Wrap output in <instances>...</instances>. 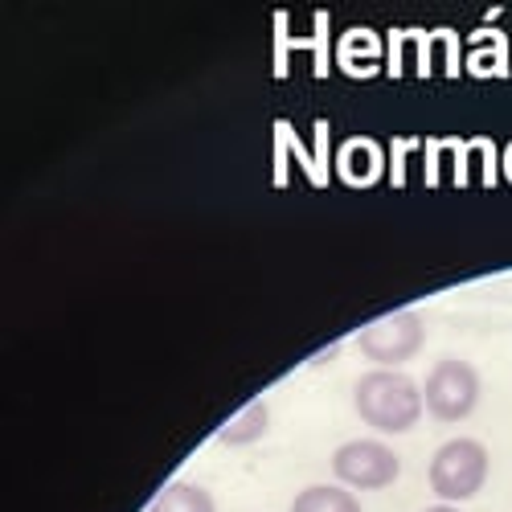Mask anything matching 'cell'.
I'll return each instance as SVG.
<instances>
[{
  "mask_svg": "<svg viewBox=\"0 0 512 512\" xmlns=\"http://www.w3.org/2000/svg\"><path fill=\"white\" fill-rule=\"evenodd\" d=\"M291 512H361V500L345 484H312L295 496Z\"/></svg>",
  "mask_w": 512,
  "mask_h": 512,
  "instance_id": "52a82bcc",
  "label": "cell"
},
{
  "mask_svg": "<svg viewBox=\"0 0 512 512\" xmlns=\"http://www.w3.org/2000/svg\"><path fill=\"white\" fill-rule=\"evenodd\" d=\"M480 373L476 365H467V361H439L431 369V377H426V386H422V398H426V410H431L439 422H459L476 410L480 402Z\"/></svg>",
  "mask_w": 512,
  "mask_h": 512,
  "instance_id": "5b68a950",
  "label": "cell"
},
{
  "mask_svg": "<svg viewBox=\"0 0 512 512\" xmlns=\"http://www.w3.org/2000/svg\"><path fill=\"white\" fill-rule=\"evenodd\" d=\"M426 512H459V508H451V504H435V508H426Z\"/></svg>",
  "mask_w": 512,
  "mask_h": 512,
  "instance_id": "9c48e42d",
  "label": "cell"
},
{
  "mask_svg": "<svg viewBox=\"0 0 512 512\" xmlns=\"http://www.w3.org/2000/svg\"><path fill=\"white\" fill-rule=\"evenodd\" d=\"M422 340H426V324L414 308L390 312L386 320H377L369 328L357 332V349L377 365V369H394L406 365L422 353Z\"/></svg>",
  "mask_w": 512,
  "mask_h": 512,
  "instance_id": "3957f363",
  "label": "cell"
},
{
  "mask_svg": "<svg viewBox=\"0 0 512 512\" xmlns=\"http://www.w3.org/2000/svg\"><path fill=\"white\" fill-rule=\"evenodd\" d=\"M332 476L345 484V488L377 492V488H390L402 476V463H398V455L386 443H377V439H353V443H340L332 451Z\"/></svg>",
  "mask_w": 512,
  "mask_h": 512,
  "instance_id": "277c9868",
  "label": "cell"
},
{
  "mask_svg": "<svg viewBox=\"0 0 512 512\" xmlns=\"http://www.w3.org/2000/svg\"><path fill=\"white\" fill-rule=\"evenodd\" d=\"M267 426H271V410H267L263 398H254L230 422L218 426V443H226V447H250V443H259L267 435Z\"/></svg>",
  "mask_w": 512,
  "mask_h": 512,
  "instance_id": "8992f818",
  "label": "cell"
},
{
  "mask_svg": "<svg viewBox=\"0 0 512 512\" xmlns=\"http://www.w3.org/2000/svg\"><path fill=\"white\" fill-rule=\"evenodd\" d=\"M148 512H218V504L201 484H168Z\"/></svg>",
  "mask_w": 512,
  "mask_h": 512,
  "instance_id": "ba28073f",
  "label": "cell"
},
{
  "mask_svg": "<svg viewBox=\"0 0 512 512\" xmlns=\"http://www.w3.org/2000/svg\"><path fill=\"white\" fill-rule=\"evenodd\" d=\"M353 406L361 414V422H369L381 435H406L418 426L426 398L414 381L398 369H373L357 381L353 390Z\"/></svg>",
  "mask_w": 512,
  "mask_h": 512,
  "instance_id": "6da1fadb",
  "label": "cell"
},
{
  "mask_svg": "<svg viewBox=\"0 0 512 512\" xmlns=\"http://www.w3.org/2000/svg\"><path fill=\"white\" fill-rule=\"evenodd\" d=\"M488 467H492V459L480 439H451L435 451L426 480H431L439 500L455 504V500H472L488 484Z\"/></svg>",
  "mask_w": 512,
  "mask_h": 512,
  "instance_id": "7a4b0ae2",
  "label": "cell"
}]
</instances>
